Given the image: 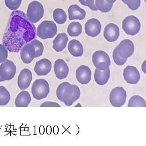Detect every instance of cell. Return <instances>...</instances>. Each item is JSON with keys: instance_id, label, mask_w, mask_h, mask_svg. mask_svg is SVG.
Returning a JSON list of instances; mask_svg holds the SVG:
<instances>
[{"instance_id": "obj_34", "label": "cell", "mask_w": 146, "mask_h": 146, "mask_svg": "<svg viewBox=\"0 0 146 146\" xmlns=\"http://www.w3.org/2000/svg\"><path fill=\"white\" fill-rule=\"evenodd\" d=\"M40 107H61V106L57 102H46L42 103Z\"/></svg>"}, {"instance_id": "obj_20", "label": "cell", "mask_w": 146, "mask_h": 146, "mask_svg": "<svg viewBox=\"0 0 146 146\" xmlns=\"http://www.w3.org/2000/svg\"><path fill=\"white\" fill-rule=\"evenodd\" d=\"M68 12L70 20H82L86 17V11L77 5H72L70 6Z\"/></svg>"}, {"instance_id": "obj_11", "label": "cell", "mask_w": 146, "mask_h": 146, "mask_svg": "<svg viewBox=\"0 0 146 146\" xmlns=\"http://www.w3.org/2000/svg\"><path fill=\"white\" fill-rule=\"evenodd\" d=\"M118 54L122 58L127 59L131 56L134 53L135 46L134 43L129 39H124L117 46Z\"/></svg>"}, {"instance_id": "obj_26", "label": "cell", "mask_w": 146, "mask_h": 146, "mask_svg": "<svg viewBox=\"0 0 146 146\" xmlns=\"http://www.w3.org/2000/svg\"><path fill=\"white\" fill-rule=\"evenodd\" d=\"M128 107H146V101L142 96L136 95L131 97L128 102Z\"/></svg>"}, {"instance_id": "obj_8", "label": "cell", "mask_w": 146, "mask_h": 146, "mask_svg": "<svg viewBox=\"0 0 146 146\" xmlns=\"http://www.w3.org/2000/svg\"><path fill=\"white\" fill-rule=\"evenodd\" d=\"M126 99L127 92L123 87L114 88L110 94V102L113 107H122L125 104Z\"/></svg>"}, {"instance_id": "obj_3", "label": "cell", "mask_w": 146, "mask_h": 146, "mask_svg": "<svg viewBox=\"0 0 146 146\" xmlns=\"http://www.w3.org/2000/svg\"><path fill=\"white\" fill-rule=\"evenodd\" d=\"M49 92V84L45 79H36L32 86V94L34 98L37 100H41L46 98Z\"/></svg>"}, {"instance_id": "obj_27", "label": "cell", "mask_w": 146, "mask_h": 146, "mask_svg": "<svg viewBox=\"0 0 146 146\" xmlns=\"http://www.w3.org/2000/svg\"><path fill=\"white\" fill-rule=\"evenodd\" d=\"M10 92L6 88L0 86V106H4L9 104L10 100Z\"/></svg>"}, {"instance_id": "obj_7", "label": "cell", "mask_w": 146, "mask_h": 146, "mask_svg": "<svg viewBox=\"0 0 146 146\" xmlns=\"http://www.w3.org/2000/svg\"><path fill=\"white\" fill-rule=\"evenodd\" d=\"M141 24L140 20L136 16L131 15L126 17L123 21V29L125 33L134 36L140 31Z\"/></svg>"}, {"instance_id": "obj_23", "label": "cell", "mask_w": 146, "mask_h": 146, "mask_svg": "<svg viewBox=\"0 0 146 146\" xmlns=\"http://www.w3.org/2000/svg\"><path fill=\"white\" fill-rule=\"evenodd\" d=\"M31 101V98L28 92L23 90L19 93L15 100L17 107H28Z\"/></svg>"}, {"instance_id": "obj_13", "label": "cell", "mask_w": 146, "mask_h": 146, "mask_svg": "<svg viewBox=\"0 0 146 146\" xmlns=\"http://www.w3.org/2000/svg\"><path fill=\"white\" fill-rule=\"evenodd\" d=\"M33 76L31 71L28 68H24L19 74L17 84L19 88L22 90L27 89L31 83Z\"/></svg>"}, {"instance_id": "obj_35", "label": "cell", "mask_w": 146, "mask_h": 146, "mask_svg": "<svg viewBox=\"0 0 146 146\" xmlns=\"http://www.w3.org/2000/svg\"><path fill=\"white\" fill-rule=\"evenodd\" d=\"M86 6H88L92 10L98 11L95 6V0H86Z\"/></svg>"}, {"instance_id": "obj_4", "label": "cell", "mask_w": 146, "mask_h": 146, "mask_svg": "<svg viewBox=\"0 0 146 146\" xmlns=\"http://www.w3.org/2000/svg\"><path fill=\"white\" fill-rule=\"evenodd\" d=\"M37 35L42 39L52 38L56 35L57 28L52 21H44L39 25L37 29Z\"/></svg>"}, {"instance_id": "obj_39", "label": "cell", "mask_w": 146, "mask_h": 146, "mask_svg": "<svg viewBox=\"0 0 146 146\" xmlns=\"http://www.w3.org/2000/svg\"><path fill=\"white\" fill-rule=\"evenodd\" d=\"M4 82V80L1 78V77L0 76V82Z\"/></svg>"}, {"instance_id": "obj_21", "label": "cell", "mask_w": 146, "mask_h": 146, "mask_svg": "<svg viewBox=\"0 0 146 146\" xmlns=\"http://www.w3.org/2000/svg\"><path fill=\"white\" fill-rule=\"evenodd\" d=\"M110 78V68L101 71L96 68L94 74V78L96 84L100 86H104L109 82Z\"/></svg>"}, {"instance_id": "obj_38", "label": "cell", "mask_w": 146, "mask_h": 146, "mask_svg": "<svg viewBox=\"0 0 146 146\" xmlns=\"http://www.w3.org/2000/svg\"><path fill=\"white\" fill-rule=\"evenodd\" d=\"M78 1L81 4L86 6V0H78Z\"/></svg>"}, {"instance_id": "obj_12", "label": "cell", "mask_w": 146, "mask_h": 146, "mask_svg": "<svg viewBox=\"0 0 146 146\" xmlns=\"http://www.w3.org/2000/svg\"><path fill=\"white\" fill-rule=\"evenodd\" d=\"M123 76L125 82L130 84H137L141 78L140 72L138 69L131 65H128L124 69Z\"/></svg>"}, {"instance_id": "obj_22", "label": "cell", "mask_w": 146, "mask_h": 146, "mask_svg": "<svg viewBox=\"0 0 146 146\" xmlns=\"http://www.w3.org/2000/svg\"><path fill=\"white\" fill-rule=\"evenodd\" d=\"M68 49L70 54L74 57L82 56L84 54L82 45L77 40L73 39L69 41Z\"/></svg>"}, {"instance_id": "obj_25", "label": "cell", "mask_w": 146, "mask_h": 146, "mask_svg": "<svg viewBox=\"0 0 146 146\" xmlns=\"http://www.w3.org/2000/svg\"><path fill=\"white\" fill-rule=\"evenodd\" d=\"M53 19L58 24H63L67 20V15L64 11L61 9H56L53 13Z\"/></svg>"}, {"instance_id": "obj_6", "label": "cell", "mask_w": 146, "mask_h": 146, "mask_svg": "<svg viewBox=\"0 0 146 146\" xmlns=\"http://www.w3.org/2000/svg\"><path fill=\"white\" fill-rule=\"evenodd\" d=\"M92 60L96 68L101 71L108 69L111 65V59L109 55L102 50L95 51L92 55Z\"/></svg>"}, {"instance_id": "obj_36", "label": "cell", "mask_w": 146, "mask_h": 146, "mask_svg": "<svg viewBox=\"0 0 146 146\" xmlns=\"http://www.w3.org/2000/svg\"><path fill=\"white\" fill-rule=\"evenodd\" d=\"M146 61L145 60L144 61V63H143V64H142V69L143 70V71H144V73L146 74V65H145V66H144V64H145V63L146 62Z\"/></svg>"}, {"instance_id": "obj_33", "label": "cell", "mask_w": 146, "mask_h": 146, "mask_svg": "<svg viewBox=\"0 0 146 146\" xmlns=\"http://www.w3.org/2000/svg\"><path fill=\"white\" fill-rule=\"evenodd\" d=\"M8 56V50L3 44H0V63L6 60Z\"/></svg>"}, {"instance_id": "obj_16", "label": "cell", "mask_w": 146, "mask_h": 146, "mask_svg": "<svg viewBox=\"0 0 146 146\" xmlns=\"http://www.w3.org/2000/svg\"><path fill=\"white\" fill-rule=\"evenodd\" d=\"M54 71L57 78L62 80L67 77L69 73V68L64 60L58 59L55 62Z\"/></svg>"}, {"instance_id": "obj_2", "label": "cell", "mask_w": 146, "mask_h": 146, "mask_svg": "<svg viewBox=\"0 0 146 146\" xmlns=\"http://www.w3.org/2000/svg\"><path fill=\"white\" fill-rule=\"evenodd\" d=\"M44 51V46L41 42L37 39L33 40L21 49V60L25 64H29L33 59L41 56Z\"/></svg>"}, {"instance_id": "obj_14", "label": "cell", "mask_w": 146, "mask_h": 146, "mask_svg": "<svg viewBox=\"0 0 146 146\" xmlns=\"http://www.w3.org/2000/svg\"><path fill=\"white\" fill-rule=\"evenodd\" d=\"M102 25L99 20L95 18L89 19L85 24V32L88 36L95 37L100 34Z\"/></svg>"}, {"instance_id": "obj_28", "label": "cell", "mask_w": 146, "mask_h": 146, "mask_svg": "<svg viewBox=\"0 0 146 146\" xmlns=\"http://www.w3.org/2000/svg\"><path fill=\"white\" fill-rule=\"evenodd\" d=\"M95 6L100 12L108 13L111 10L113 4L108 3L105 0H95Z\"/></svg>"}, {"instance_id": "obj_24", "label": "cell", "mask_w": 146, "mask_h": 146, "mask_svg": "<svg viewBox=\"0 0 146 146\" xmlns=\"http://www.w3.org/2000/svg\"><path fill=\"white\" fill-rule=\"evenodd\" d=\"M82 25L78 22L70 23L67 28V33L71 37H77L82 33Z\"/></svg>"}, {"instance_id": "obj_31", "label": "cell", "mask_w": 146, "mask_h": 146, "mask_svg": "<svg viewBox=\"0 0 146 146\" xmlns=\"http://www.w3.org/2000/svg\"><path fill=\"white\" fill-rule=\"evenodd\" d=\"M129 8L133 11L137 10L141 5V0H121Z\"/></svg>"}, {"instance_id": "obj_17", "label": "cell", "mask_w": 146, "mask_h": 146, "mask_svg": "<svg viewBox=\"0 0 146 146\" xmlns=\"http://www.w3.org/2000/svg\"><path fill=\"white\" fill-rule=\"evenodd\" d=\"M104 36L109 42H115L119 36V29L116 24L110 23L104 28Z\"/></svg>"}, {"instance_id": "obj_37", "label": "cell", "mask_w": 146, "mask_h": 146, "mask_svg": "<svg viewBox=\"0 0 146 146\" xmlns=\"http://www.w3.org/2000/svg\"><path fill=\"white\" fill-rule=\"evenodd\" d=\"M106 1V2L110 4H113L114 3L117 1V0H105Z\"/></svg>"}, {"instance_id": "obj_10", "label": "cell", "mask_w": 146, "mask_h": 146, "mask_svg": "<svg viewBox=\"0 0 146 146\" xmlns=\"http://www.w3.org/2000/svg\"><path fill=\"white\" fill-rule=\"evenodd\" d=\"M80 90L79 87L75 84H70L65 90L63 102L67 106H70L79 99Z\"/></svg>"}, {"instance_id": "obj_5", "label": "cell", "mask_w": 146, "mask_h": 146, "mask_svg": "<svg viewBox=\"0 0 146 146\" xmlns=\"http://www.w3.org/2000/svg\"><path fill=\"white\" fill-rule=\"evenodd\" d=\"M43 6L38 1H33L30 3L27 11V17L32 23H36L44 16Z\"/></svg>"}, {"instance_id": "obj_1", "label": "cell", "mask_w": 146, "mask_h": 146, "mask_svg": "<svg viewBox=\"0 0 146 146\" xmlns=\"http://www.w3.org/2000/svg\"><path fill=\"white\" fill-rule=\"evenodd\" d=\"M36 27L25 13L14 11L10 15L3 38V45L9 51L18 53L23 46L35 38Z\"/></svg>"}, {"instance_id": "obj_9", "label": "cell", "mask_w": 146, "mask_h": 146, "mask_svg": "<svg viewBox=\"0 0 146 146\" xmlns=\"http://www.w3.org/2000/svg\"><path fill=\"white\" fill-rule=\"evenodd\" d=\"M16 66L12 61L6 59L0 65V76L4 81L12 79L16 73Z\"/></svg>"}, {"instance_id": "obj_32", "label": "cell", "mask_w": 146, "mask_h": 146, "mask_svg": "<svg viewBox=\"0 0 146 146\" xmlns=\"http://www.w3.org/2000/svg\"><path fill=\"white\" fill-rule=\"evenodd\" d=\"M113 58L115 63L119 66H121L125 64L127 59L122 58L120 56L117 51V49L115 48L113 53Z\"/></svg>"}, {"instance_id": "obj_29", "label": "cell", "mask_w": 146, "mask_h": 146, "mask_svg": "<svg viewBox=\"0 0 146 146\" xmlns=\"http://www.w3.org/2000/svg\"><path fill=\"white\" fill-rule=\"evenodd\" d=\"M70 84L68 82H63L59 85L56 90V96L59 100L63 102V96L65 91L67 87Z\"/></svg>"}, {"instance_id": "obj_30", "label": "cell", "mask_w": 146, "mask_h": 146, "mask_svg": "<svg viewBox=\"0 0 146 146\" xmlns=\"http://www.w3.org/2000/svg\"><path fill=\"white\" fill-rule=\"evenodd\" d=\"M22 0H5V3L8 8L11 10H16L20 6Z\"/></svg>"}, {"instance_id": "obj_15", "label": "cell", "mask_w": 146, "mask_h": 146, "mask_svg": "<svg viewBox=\"0 0 146 146\" xmlns=\"http://www.w3.org/2000/svg\"><path fill=\"white\" fill-rule=\"evenodd\" d=\"M76 78L80 84L85 85L88 84L92 78V71L90 67L82 65L76 71Z\"/></svg>"}, {"instance_id": "obj_19", "label": "cell", "mask_w": 146, "mask_h": 146, "mask_svg": "<svg viewBox=\"0 0 146 146\" xmlns=\"http://www.w3.org/2000/svg\"><path fill=\"white\" fill-rule=\"evenodd\" d=\"M68 37L65 33H59L53 41V48L56 52L62 51L66 47Z\"/></svg>"}, {"instance_id": "obj_18", "label": "cell", "mask_w": 146, "mask_h": 146, "mask_svg": "<svg viewBox=\"0 0 146 146\" xmlns=\"http://www.w3.org/2000/svg\"><path fill=\"white\" fill-rule=\"evenodd\" d=\"M52 68V63L49 59H41L38 61L34 67V71L38 76H45L50 72Z\"/></svg>"}, {"instance_id": "obj_40", "label": "cell", "mask_w": 146, "mask_h": 146, "mask_svg": "<svg viewBox=\"0 0 146 146\" xmlns=\"http://www.w3.org/2000/svg\"><path fill=\"white\" fill-rule=\"evenodd\" d=\"M145 1H146V0H145Z\"/></svg>"}]
</instances>
